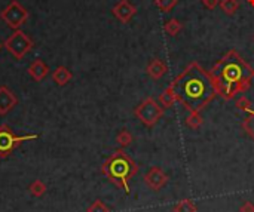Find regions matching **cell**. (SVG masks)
<instances>
[{
  "label": "cell",
  "mask_w": 254,
  "mask_h": 212,
  "mask_svg": "<svg viewBox=\"0 0 254 212\" xmlns=\"http://www.w3.org/2000/svg\"><path fill=\"white\" fill-rule=\"evenodd\" d=\"M37 133H27V135H16L10 126L7 125H0V157L6 159L10 156V153L22 142L37 139Z\"/></svg>",
  "instance_id": "6"
},
{
  "label": "cell",
  "mask_w": 254,
  "mask_h": 212,
  "mask_svg": "<svg viewBox=\"0 0 254 212\" xmlns=\"http://www.w3.org/2000/svg\"><path fill=\"white\" fill-rule=\"evenodd\" d=\"M202 4H203V7L212 10V9H215L217 4H220V0H202Z\"/></svg>",
  "instance_id": "26"
},
{
  "label": "cell",
  "mask_w": 254,
  "mask_h": 212,
  "mask_svg": "<svg viewBox=\"0 0 254 212\" xmlns=\"http://www.w3.org/2000/svg\"><path fill=\"white\" fill-rule=\"evenodd\" d=\"M30 18V12L18 0H10L9 4L0 12V19L12 30H19Z\"/></svg>",
  "instance_id": "7"
},
{
  "label": "cell",
  "mask_w": 254,
  "mask_h": 212,
  "mask_svg": "<svg viewBox=\"0 0 254 212\" xmlns=\"http://www.w3.org/2000/svg\"><path fill=\"white\" fill-rule=\"evenodd\" d=\"M209 76L217 93L224 99H232L236 93L245 92L250 87L254 70L236 50H230L209 70Z\"/></svg>",
  "instance_id": "2"
},
{
  "label": "cell",
  "mask_w": 254,
  "mask_h": 212,
  "mask_svg": "<svg viewBox=\"0 0 254 212\" xmlns=\"http://www.w3.org/2000/svg\"><path fill=\"white\" fill-rule=\"evenodd\" d=\"M178 0H154V4L157 6V9L163 13L169 12L171 9H174V6L177 4Z\"/></svg>",
  "instance_id": "23"
},
{
  "label": "cell",
  "mask_w": 254,
  "mask_h": 212,
  "mask_svg": "<svg viewBox=\"0 0 254 212\" xmlns=\"http://www.w3.org/2000/svg\"><path fill=\"white\" fill-rule=\"evenodd\" d=\"M168 179H169V176L159 166H152L147 170V173L144 175V184L153 191L162 190L168 184Z\"/></svg>",
  "instance_id": "8"
},
{
  "label": "cell",
  "mask_w": 254,
  "mask_h": 212,
  "mask_svg": "<svg viewBox=\"0 0 254 212\" xmlns=\"http://www.w3.org/2000/svg\"><path fill=\"white\" fill-rule=\"evenodd\" d=\"M132 133L128 130V129H120L119 132H117V135H116V142L122 147V148H126V147H129L131 145V142H132Z\"/></svg>",
  "instance_id": "19"
},
{
  "label": "cell",
  "mask_w": 254,
  "mask_h": 212,
  "mask_svg": "<svg viewBox=\"0 0 254 212\" xmlns=\"http://www.w3.org/2000/svg\"><path fill=\"white\" fill-rule=\"evenodd\" d=\"M163 30L168 36H177L181 30H183V24L177 19V18H171L165 22Z\"/></svg>",
  "instance_id": "18"
},
{
  "label": "cell",
  "mask_w": 254,
  "mask_h": 212,
  "mask_svg": "<svg viewBox=\"0 0 254 212\" xmlns=\"http://www.w3.org/2000/svg\"><path fill=\"white\" fill-rule=\"evenodd\" d=\"M111 13L114 15V18L117 21H120L122 24H128L137 13V7L135 4H132L129 0H119L113 9H111Z\"/></svg>",
  "instance_id": "9"
},
{
  "label": "cell",
  "mask_w": 254,
  "mask_h": 212,
  "mask_svg": "<svg viewBox=\"0 0 254 212\" xmlns=\"http://www.w3.org/2000/svg\"><path fill=\"white\" fill-rule=\"evenodd\" d=\"M86 212H110V208H108L102 200L97 199V200H94V202L88 206Z\"/></svg>",
  "instance_id": "22"
},
{
  "label": "cell",
  "mask_w": 254,
  "mask_h": 212,
  "mask_svg": "<svg viewBox=\"0 0 254 212\" xmlns=\"http://www.w3.org/2000/svg\"><path fill=\"white\" fill-rule=\"evenodd\" d=\"M171 89L187 110L201 111L217 95L215 85L205 70L198 62H190L171 83Z\"/></svg>",
  "instance_id": "1"
},
{
  "label": "cell",
  "mask_w": 254,
  "mask_h": 212,
  "mask_svg": "<svg viewBox=\"0 0 254 212\" xmlns=\"http://www.w3.org/2000/svg\"><path fill=\"white\" fill-rule=\"evenodd\" d=\"M247 1H248V4H250V6H253V7H254V0H247Z\"/></svg>",
  "instance_id": "27"
},
{
  "label": "cell",
  "mask_w": 254,
  "mask_h": 212,
  "mask_svg": "<svg viewBox=\"0 0 254 212\" xmlns=\"http://www.w3.org/2000/svg\"><path fill=\"white\" fill-rule=\"evenodd\" d=\"M3 47L15 58V59H22L31 49L34 47L33 39L24 33L21 28L13 30V33L3 42Z\"/></svg>",
  "instance_id": "4"
},
{
  "label": "cell",
  "mask_w": 254,
  "mask_h": 212,
  "mask_svg": "<svg viewBox=\"0 0 254 212\" xmlns=\"http://www.w3.org/2000/svg\"><path fill=\"white\" fill-rule=\"evenodd\" d=\"M198 206L192 199H183L172 206V212H196Z\"/></svg>",
  "instance_id": "14"
},
{
  "label": "cell",
  "mask_w": 254,
  "mask_h": 212,
  "mask_svg": "<svg viewBox=\"0 0 254 212\" xmlns=\"http://www.w3.org/2000/svg\"><path fill=\"white\" fill-rule=\"evenodd\" d=\"M146 71H147V74H149L153 80H159V79H162V77L166 74L168 67H166V64H165L162 59L154 58V59H152V61L147 64Z\"/></svg>",
  "instance_id": "12"
},
{
  "label": "cell",
  "mask_w": 254,
  "mask_h": 212,
  "mask_svg": "<svg viewBox=\"0 0 254 212\" xmlns=\"http://www.w3.org/2000/svg\"><path fill=\"white\" fill-rule=\"evenodd\" d=\"M175 102H177V98H175V95H174L171 86H168V87L159 95V104H160L163 108H169V107H172Z\"/></svg>",
  "instance_id": "15"
},
{
  "label": "cell",
  "mask_w": 254,
  "mask_h": 212,
  "mask_svg": "<svg viewBox=\"0 0 254 212\" xmlns=\"http://www.w3.org/2000/svg\"><path fill=\"white\" fill-rule=\"evenodd\" d=\"M0 47H1V43H0Z\"/></svg>",
  "instance_id": "29"
},
{
  "label": "cell",
  "mask_w": 254,
  "mask_h": 212,
  "mask_svg": "<svg viewBox=\"0 0 254 212\" xmlns=\"http://www.w3.org/2000/svg\"><path fill=\"white\" fill-rule=\"evenodd\" d=\"M253 42H254V34H253Z\"/></svg>",
  "instance_id": "28"
},
{
  "label": "cell",
  "mask_w": 254,
  "mask_h": 212,
  "mask_svg": "<svg viewBox=\"0 0 254 212\" xmlns=\"http://www.w3.org/2000/svg\"><path fill=\"white\" fill-rule=\"evenodd\" d=\"M203 123V119L201 117L199 111H195V110H189V116L186 117V125L193 129V130H198Z\"/></svg>",
  "instance_id": "16"
},
{
  "label": "cell",
  "mask_w": 254,
  "mask_h": 212,
  "mask_svg": "<svg viewBox=\"0 0 254 212\" xmlns=\"http://www.w3.org/2000/svg\"><path fill=\"white\" fill-rule=\"evenodd\" d=\"M73 79V73L65 65H59L52 71V80L58 86H65Z\"/></svg>",
  "instance_id": "13"
},
{
  "label": "cell",
  "mask_w": 254,
  "mask_h": 212,
  "mask_svg": "<svg viewBox=\"0 0 254 212\" xmlns=\"http://www.w3.org/2000/svg\"><path fill=\"white\" fill-rule=\"evenodd\" d=\"M239 212H254V203L253 202H244L239 208Z\"/></svg>",
  "instance_id": "25"
},
{
  "label": "cell",
  "mask_w": 254,
  "mask_h": 212,
  "mask_svg": "<svg viewBox=\"0 0 254 212\" xmlns=\"http://www.w3.org/2000/svg\"><path fill=\"white\" fill-rule=\"evenodd\" d=\"M138 172L137 163L123 151V148L116 150L110 154L101 165V173L116 187L122 188L126 194L129 193V181Z\"/></svg>",
  "instance_id": "3"
},
{
  "label": "cell",
  "mask_w": 254,
  "mask_h": 212,
  "mask_svg": "<svg viewBox=\"0 0 254 212\" xmlns=\"http://www.w3.org/2000/svg\"><path fill=\"white\" fill-rule=\"evenodd\" d=\"M235 107H236L238 110H241V111H248L253 105H251V101H250L245 95H241V96L236 99Z\"/></svg>",
  "instance_id": "24"
},
{
  "label": "cell",
  "mask_w": 254,
  "mask_h": 212,
  "mask_svg": "<svg viewBox=\"0 0 254 212\" xmlns=\"http://www.w3.org/2000/svg\"><path fill=\"white\" fill-rule=\"evenodd\" d=\"M30 193H31V196H34V197H42V196L46 193V184H45L40 178L34 179V181L30 184Z\"/></svg>",
  "instance_id": "20"
},
{
  "label": "cell",
  "mask_w": 254,
  "mask_h": 212,
  "mask_svg": "<svg viewBox=\"0 0 254 212\" xmlns=\"http://www.w3.org/2000/svg\"><path fill=\"white\" fill-rule=\"evenodd\" d=\"M163 113H165V108L159 102H156L153 98H146L134 110L135 117L147 127H153L163 117Z\"/></svg>",
  "instance_id": "5"
},
{
  "label": "cell",
  "mask_w": 254,
  "mask_h": 212,
  "mask_svg": "<svg viewBox=\"0 0 254 212\" xmlns=\"http://www.w3.org/2000/svg\"><path fill=\"white\" fill-rule=\"evenodd\" d=\"M220 7L226 15H233L238 10L239 3L238 0H220Z\"/></svg>",
  "instance_id": "21"
},
{
  "label": "cell",
  "mask_w": 254,
  "mask_h": 212,
  "mask_svg": "<svg viewBox=\"0 0 254 212\" xmlns=\"http://www.w3.org/2000/svg\"><path fill=\"white\" fill-rule=\"evenodd\" d=\"M49 65L48 64H45L42 59H34L30 65H28V68H27V73H28V76L34 80V82H42L43 79H46V76L49 74Z\"/></svg>",
  "instance_id": "11"
},
{
  "label": "cell",
  "mask_w": 254,
  "mask_h": 212,
  "mask_svg": "<svg viewBox=\"0 0 254 212\" xmlns=\"http://www.w3.org/2000/svg\"><path fill=\"white\" fill-rule=\"evenodd\" d=\"M16 105H18L16 95L7 86H0V116H6Z\"/></svg>",
  "instance_id": "10"
},
{
  "label": "cell",
  "mask_w": 254,
  "mask_h": 212,
  "mask_svg": "<svg viewBox=\"0 0 254 212\" xmlns=\"http://www.w3.org/2000/svg\"><path fill=\"white\" fill-rule=\"evenodd\" d=\"M248 116L245 117V120L242 122L241 127L248 133V136L254 141V108H250L248 111Z\"/></svg>",
  "instance_id": "17"
}]
</instances>
